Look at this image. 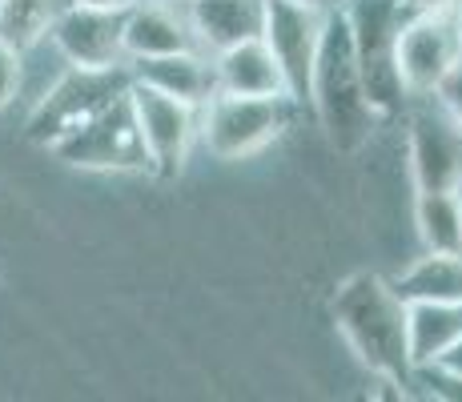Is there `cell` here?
Returning <instances> with one entry per match:
<instances>
[{"label":"cell","mask_w":462,"mask_h":402,"mask_svg":"<svg viewBox=\"0 0 462 402\" xmlns=\"http://www.w3.org/2000/svg\"><path fill=\"white\" fill-rule=\"evenodd\" d=\"M330 314L350 354L378 379L411 382L414 366L406 351V302L382 274H350L330 298Z\"/></svg>","instance_id":"obj_1"},{"label":"cell","mask_w":462,"mask_h":402,"mask_svg":"<svg viewBox=\"0 0 462 402\" xmlns=\"http://www.w3.org/2000/svg\"><path fill=\"white\" fill-rule=\"evenodd\" d=\"M310 109L318 113V125L337 154H358L374 133L378 117L366 105V93H362L350 24H346L342 8H326L322 44H318L314 77H310Z\"/></svg>","instance_id":"obj_2"},{"label":"cell","mask_w":462,"mask_h":402,"mask_svg":"<svg viewBox=\"0 0 462 402\" xmlns=\"http://www.w3.org/2000/svg\"><path fill=\"white\" fill-rule=\"evenodd\" d=\"M346 24H350V44H354V65L362 77V93L366 105L374 109L378 121L398 117L402 105L411 101L398 77V29L406 21L402 0H346L342 5Z\"/></svg>","instance_id":"obj_3"},{"label":"cell","mask_w":462,"mask_h":402,"mask_svg":"<svg viewBox=\"0 0 462 402\" xmlns=\"http://www.w3.org/2000/svg\"><path fill=\"white\" fill-rule=\"evenodd\" d=\"M294 101L282 97H237L213 93L198 113V141L217 161H245L286 133Z\"/></svg>","instance_id":"obj_4"},{"label":"cell","mask_w":462,"mask_h":402,"mask_svg":"<svg viewBox=\"0 0 462 402\" xmlns=\"http://www.w3.org/2000/svg\"><path fill=\"white\" fill-rule=\"evenodd\" d=\"M49 154L73 169H88V173H149V154L137 129L129 89L113 97L105 109H97L81 129L60 137Z\"/></svg>","instance_id":"obj_5"},{"label":"cell","mask_w":462,"mask_h":402,"mask_svg":"<svg viewBox=\"0 0 462 402\" xmlns=\"http://www.w3.org/2000/svg\"><path fill=\"white\" fill-rule=\"evenodd\" d=\"M129 80H133L129 65H121V69L69 65L65 73L52 80L49 93L32 105L29 121H24V137L41 149H52L60 137H69L73 129H81L97 109H105L117 93H125Z\"/></svg>","instance_id":"obj_6"},{"label":"cell","mask_w":462,"mask_h":402,"mask_svg":"<svg viewBox=\"0 0 462 402\" xmlns=\"http://www.w3.org/2000/svg\"><path fill=\"white\" fill-rule=\"evenodd\" d=\"M322 29H326L322 0H265L262 41L282 73L286 97L294 105H310V77H314Z\"/></svg>","instance_id":"obj_7"},{"label":"cell","mask_w":462,"mask_h":402,"mask_svg":"<svg viewBox=\"0 0 462 402\" xmlns=\"http://www.w3.org/2000/svg\"><path fill=\"white\" fill-rule=\"evenodd\" d=\"M129 101L137 113V129L149 154V173L177 177L189 161V149L198 141V105H185L145 80H129Z\"/></svg>","instance_id":"obj_8"},{"label":"cell","mask_w":462,"mask_h":402,"mask_svg":"<svg viewBox=\"0 0 462 402\" xmlns=\"http://www.w3.org/2000/svg\"><path fill=\"white\" fill-rule=\"evenodd\" d=\"M394 57L406 97H434L442 77L462 61L455 13H406Z\"/></svg>","instance_id":"obj_9"},{"label":"cell","mask_w":462,"mask_h":402,"mask_svg":"<svg viewBox=\"0 0 462 402\" xmlns=\"http://www.w3.org/2000/svg\"><path fill=\"white\" fill-rule=\"evenodd\" d=\"M121 24H125V8H88V5H69L65 0L49 37L69 65L121 69V65H129Z\"/></svg>","instance_id":"obj_10"},{"label":"cell","mask_w":462,"mask_h":402,"mask_svg":"<svg viewBox=\"0 0 462 402\" xmlns=\"http://www.w3.org/2000/svg\"><path fill=\"white\" fill-rule=\"evenodd\" d=\"M406 157H411L414 193L462 190V129L442 109L411 113Z\"/></svg>","instance_id":"obj_11"},{"label":"cell","mask_w":462,"mask_h":402,"mask_svg":"<svg viewBox=\"0 0 462 402\" xmlns=\"http://www.w3.org/2000/svg\"><path fill=\"white\" fill-rule=\"evenodd\" d=\"M121 41H125L129 61L201 49L198 33H193L189 16H185V5H169V0H133V5L125 8Z\"/></svg>","instance_id":"obj_12"},{"label":"cell","mask_w":462,"mask_h":402,"mask_svg":"<svg viewBox=\"0 0 462 402\" xmlns=\"http://www.w3.org/2000/svg\"><path fill=\"white\" fill-rule=\"evenodd\" d=\"M133 80H145V85L162 89V93L177 97L185 105H206L217 93V77H213V57L201 49L189 52H169V57H141L129 61Z\"/></svg>","instance_id":"obj_13"},{"label":"cell","mask_w":462,"mask_h":402,"mask_svg":"<svg viewBox=\"0 0 462 402\" xmlns=\"http://www.w3.org/2000/svg\"><path fill=\"white\" fill-rule=\"evenodd\" d=\"M213 57V77H217V93H237V97H282V73L273 65L270 49L262 37L237 41L229 49L209 52Z\"/></svg>","instance_id":"obj_14"},{"label":"cell","mask_w":462,"mask_h":402,"mask_svg":"<svg viewBox=\"0 0 462 402\" xmlns=\"http://www.w3.org/2000/svg\"><path fill=\"white\" fill-rule=\"evenodd\" d=\"M185 16H189L201 49L217 52L237 41L262 37L265 0H185Z\"/></svg>","instance_id":"obj_15"},{"label":"cell","mask_w":462,"mask_h":402,"mask_svg":"<svg viewBox=\"0 0 462 402\" xmlns=\"http://www.w3.org/2000/svg\"><path fill=\"white\" fill-rule=\"evenodd\" d=\"M462 338V302H406L411 366H430Z\"/></svg>","instance_id":"obj_16"},{"label":"cell","mask_w":462,"mask_h":402,"mask_svg":"<svg viewBox=\"0 0 462 402\" xmlns=\"http://www.w3.org/2000/svg\"><path fill=\"white\" fill-rule=\"evenodd\" d=\"M390 285L402 302H462V254L426 249Z\"/></svg>","instance_id":"obj_17"},{"label":"cell","mask_w":462,"mask_h":402,"mask_svg":"<svg viewBox=\"0 0 462 402\" xmlns=\"http://www.w3.org/2000/svg\"><path fill=\"white\" fill-rule=\"evenodd\" d=\"M414 226L422 249L462 254V190H434L414 198Z\"/></svg>","instance_id":"obj_18"},{"label":"cell","mask_w":462,"mask_h":402,"mask_svg":"<svg viewBox=\"0 0 462 402\" xmlns=\"http://www.w3.org/2000/svg\"><path fill=\"white\" fill-rule=\"evenodd\" d=\"M65 0H0V41L16 52H29L32 44L49 37Z\"/></svg>","instance_id":"obj_19"},{"label":"cell","mask_w":462,"mask_h":402,"mask_svg":"<svg viewBox=\"0 0 462 402\" xmlns=\"http://www.w3.org/2000/svg\"><path fill=\"white\" fill-rule=\"evenodd\" d=\"M16 93H21V52L0 41V109L13 105Z\"/></svg>","instance_id":"obj_20"},{"label":"cell","mask_w":462,"mask_h":402,"mask_svg":"<svg viewBox=\"0 0 462 402\" xmlns=\"http://www.w3.org/2000/svg\"><path fill=\"white\" fill-rule=\"evenodd\" d=\"M434 97H439V109L462 129V61L442 77V85L434 89Z\"/></svg>","instance_id":"obj_21"},{"label":"cell","mask_w":462,"mask_h":402,"mask_svg":"<svg viewBox=\"0 0 462 402\" xmlns=\"http://www.w3.org/2000/svg\"><path fill=\"white\" fill-rule=\"evenodd\" d=\"M406 13H455L458 0H402Z\"/></svg>","instance_id":"obj_22"},{"label":"cell","mask_w":462,"mask_h":402,"mask_svg":"<svg viewBox=\"0 0 462 402\" xmlns=\"http://www.w3.org/2000/svg\"><path fill=\"white\" fill-rule=\"evenodd\" d=\"M430 366H439V370H450V374H462V338L450 346L447 354H442L439 362H430Z\"/></svg>","instance_id":"obj_23"},{"label":"cell","mask_w":462,"mask_h":402,"mask_svg":"<svg viewBox=\"0 0 462 402\" xmlns=\"http://www.w3.org/2000/svg\"><path fill=\"white\" fill-rule=\"evenodd\" d=\"M69 5H88V8H129L133 0H69Z\"/></svg>","instance_id":"obj_24"},{"label":"cell","mask_w":462,"mask_h":402,"mask_svg":"<svg viewBox=\"0 0 462 402\" xmlns=\"http://www.w3.org/2000/svg\"><path fill=\"white\" fill-rule=\"evenodd\" d=\"M455 29H458V49H462V0H458V8H455Z\"/></svg>","instance_id":"obj_25"},{"label":"cell","mask_w":462,"mask_h":402,"mask_svg":"<svg viewBox=\"0 0 462 402\" xmlns=\"http://www.w3.org/2000/svg\"><path fill=\"white\" fill-rule=\"evenodd\" d=\"M169 5H185V0H169Z\"/></svg>","instance_id":"obj_26"},{"label":"cell","mask_w":462,"mask_h":402,"mask_svg":"<svg viewBox=\"0 0 462 402\" xmlns=\"http://www.w3.org/2000/svg\"><path fill=\"white\" fill-rule=\"evenodd\" d=\"M330 5H346V0H330Z\"/></svg>","instance_id":"obj_27"}]
</instances>
